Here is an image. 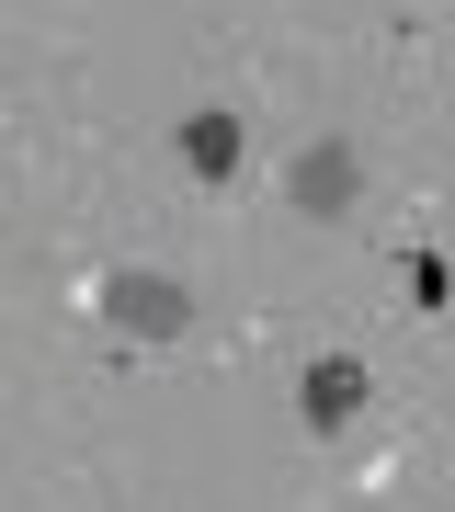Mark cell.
I'll return each instance as SVG.
<instances>
[{
    "instance_id": "cell-1",
    "label": "cell",
    "mask_w": 455,
    "mask_h": 512,
    "mask_svg": "<svg viewBox=\"0 0 455 512\" xmlns=\"http://www.w3.org/2000/svg\"><path fill=\"white\" fill-rule=\"evenodd\" d=\"M103 308H114V330H182V285H160V274H114Z\"/></svg>"
},
{
    "instance_id": "cell-2",
    "label": "cell",
    "mask_w": 455,
    "mask_h": 512,
    "mask_svg": "<svg viewBox=\"0 0 455 512\" xmlns=\"http://www.w3.org/2000/svg\"><path fill=\"white\" fill-rule=\"evenodd\" d=\"M342 194H353V148L330 137V148L296 160V205H308V217H342Z\"/></svg>"
},
{
    "instance_id": "cell-3",
    "label": "cell",
    "mask_w": 455,
    "mask_h": 512,
    "mask_svg": "<svg viewBox=\"0 0 455 512\" xmlns=\"http://www.w3.org/2000/svg\"><path fill=\"white\" fill-rule=\"evenodd\" d=\"M353 410H364V365H342V353L308 365V421H353Z\"/></svg>"
},
{
    "instance_id": "cell-4",
    "label": "cell",
    "mask_w": 455,
    "mask_h": 512,
    "mask_svg": "<svg viewBox=\"0 0 455 512\" xmlns=\"http://www.w3.org/2000/svg\"><path fill=\"white\" fill-rule=\"evenodd\" d=\"M182 160L194 171H239V126L228 114H194V126H182Z\"/></svg>"
}]
</instances>
